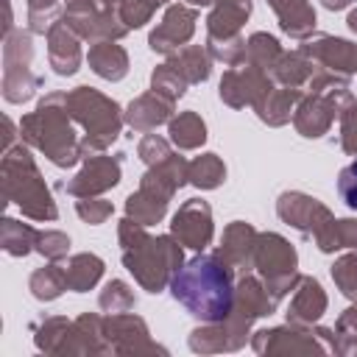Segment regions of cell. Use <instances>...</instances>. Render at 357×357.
Masks as SVG:
<instances>
[{
	"label": "cell",
	"instance_id": "cell-1",
	"mask_svg": "<svg viewBox=\"0 0 357 357\" xmlns=\"http://www.w3.org/2000/svg\"><path fill=\"white\" fill-rule=\"evenodd\" d=\"M170 293L201 324L223 321L234 304V271L218 254H198L176 271Z\"/></svg>",
	"mask_w": 357,
	"mask_h": 357
},
{
	"label": "cell",
	"instance_id": "cell-2",
	"mask_svg": "<svg viewBox=\"0 0 357 357\" xmlns=\"http://www.w3.org/2000/svg\"><path fill=\"white\" fill-rule=\"evenodd\" d=\"M123 265L148 293H162L184 265V245L173 234H148L145 226L123 218L117 226Z\"/></svg>",
	"mask_w": 357,
	"mask_h": 357
},
{
	"label": "cell",
	"instance_id": "cell-3",
	"mask_svg": "<svg viewBox=\"0 0 357 357\" xmlns=\"http://www.w3.org/2000/svg\"><path fill=\"white\" fill-rule=\"evenodd\" d=\"M73 117L67 112V92H47L33 112L20 120V137L56 167H73L81 156V139L75 137Z\"/></svg>",
	"mask_w": 357,
	"mask_h": 357
},
{
	"label": "cell",
	"instance_id": "cell-4",
	"mask_svg": "<svg viewBox=\"0 0 357 357\" xmlns=\"http://www.w3.org/2000/svg\"><path fill=\"white\" fill-rule=\"evenodd\" d=\"M0 184H3V201L14 204L25 218L47 223L59 218L56 201L50 195V187L45 184L28 142L22 145H11L8 151H3V162H0Z\"/></svg>",
	"mask_w": 357,
	"mask_h": 357
},
{
	"label": "cell",
	"instance_id": "cell-5",
	"mask_svg": "<svg viewBox=\"0 0 357 357\" xmlns=\"http://www.w3.org/2000/svg\"><path fill=\"white\" fill-rule=\"evenodd\" d=\"M67 112L70 117L86 131L81 139V156L103 153L117 137L126 123V112H120L117 100L106 98L92 86H75L67 92Z\"/></svg>",
	"mask_w": 357,
	"mask_h": 357
},
{
	"label": "cell",
	"instance_id": "cell-6",
	"mask_svg": "<svg viewBox=\"0 0 357 357\" xmlns=\"http://www.w3.org/2000/svg\"><path fill=\"white\" fill-rule=\"evenodd\" d=\"M254 271L257 276L265 282L268 293L282 301L287 293L296 290L301 273H298V254L290 245V240H284L276 231H262L257 234V245H254Z\"/></svg>",
	"mask_w": 357,
	"mask_h": 357
},
{
	"label": "cell",
	"instance_id": "cell-7",
	"mask_svg": "<svg viewBox=\"0 0 357 357\" xmlns=\"http://www.w3.org/2000/svg\"><path fill=\"white\" fill-rule=\"evenodd\" d=\"M33 42L31 31H11L3 36V98L8 103H25L42 86V78L31 70Z\"/></svg>",
	"mask_w": 357,
	"mask_h": 357
},
{
	"label": "cell",
	"instance_id": "cell-8",
	"mask_svg": "<svg viewBox=\"0 0 357 357\" xmlns=\"http://www.w3.org/2000/svg\"><path fill=\"white\" fill-rule=\"evenodd\" d=\"M351 100L354 98H351L349 86H335V89H326V92L301 95V100L296 103V112H293V126L301 137L318 139L332 128L335 117H340V112Z\"/></svg>",
	"mask_w": 357,
	"mask_h": 357
},
{
	"label": "cell",
	"instance_id": "cell-9",
	"mask_svg": "<svg viewBox=\"0 0 357 357\" xmlns=\"http://www.w3.org/2000/svg\"><path fill=\"white\" fill-rule=\"evenodd\" d=\"M64 22L86 42L123 39L128 33L120 11H103L98 0H64Z\"/></svg>",
	"mask_w": 357,
	"mask_h": 357
},
{
	"label": "cell",
	"instance_id": "cell-10",
	"mask_svg": "<svg viewBox=\"0 0 357 357\" xmlns=\"http://www.w3.org/2000/svg\"><path fill=\"white\" fill-rule=\"evenodd\" d=\"M276 81L271 78V73L248 64V61H240L234 67H229L220 78V86H218V95L226 106L231 109H245V106H254Z\"/></svg>",
	"mask_w": 357,
	"mask_h": 357
},
{
	"label": "cell",
	"instance_id": "cell-11",
	"mask_svg": "<svg viewBox=\"0 0 357 357\" xmlns=\"http://www.w3.org/2000/svg\"><path fill=\"white\" fill-rule=\"evenodd\" d=\"M103 335L114 354H167V349L151 340L148 324L134 312H109L103 318Z\"/></svg>",
	"mask_w": 357,
	"mask_h": 357
},
{
	"label": "cell",
	"instance_id": "cell-12",
	"mask_svg": "<svg viewBox=\"0 0 357 357\" xmlns=\"http://www.w3.org/2000/svg\"><path fill=\"white\" fill-rule=\"evenodd\" d=\"M251 349L257 354H312V351H326L321 337L315 335L312 326H271L259 329L251 335Z\"/></svg>",
	"mask_w": 357,
	"mask_h": 357
},
{
	"label": "cell",
	"instance_id": "cell-13",
	"mask_svg": "<svg viewBox=\"0 0 357 357\" xmlns=\"http://www.w3.org/2000/svg\"><path fill=\"white\" fill-rule=\"evenodd\" d=\"M248 335H251V324L243 321L240 315L229 312L223 321H212V324H204V326L192 329L187 343L198 354H220V351L243 349Z\"/></svg>",
	"mask_w": 357,
	"mask_h": 357
},
{
	"label": "cell",
	"instance_id": "cell-14",
	"mask_svg": "<svg viewBox=\"0 0 357 357\" xmlns=\"http://www.w3.org/2000/svg\"><path fill=\"white\" fill-rule=\"evenodd\" d=\"M276 215L287 226H293L296 231H301L304 237H315L335 218L326 204H321L318 198H312L307 192H298V190H287V192L279 195Z\"/></svg>",
	"mask_w": 357,
	"mask_h": 357
},
{
	"label": "cell",
	"instance_id": "cell-15",
	"mask_svg": "<svg viewBox=\"0 0 357 357\" xmlns=\"http://www.w3.org/2000/svg\"><path fill=\"white\" fill-rule=\"evenodd\" d=\"M170 234L192 251H204L212 237H215V223H212V206L204 198H190L178 206V212L170 220Z\"/></svg>",
	"mask_w": 357,
	"mask_h": 357
},
{
	"label": "cell",
	"instance_id": "cell-16",
	"mask_svg": "<svg viewBox=\"0 0 357 357\" xmlns=\"http://www.w3.org/2000/svg\"><path fill=\"white\" fill-rule=\"evenodd\" d=\"M298 50L307 53L321 70H329L335 75L351 78L357 73V42L329 33H312L298 45Z\"/></svg>",
	"mask_w": 357,
	"mask_h": 357
},
{
	"label": "cell",
	"instance_id": "cell-17",
	"mask_svg": "<svg viewBox=\"0 0 357 357\" xmlns=\"http://www.w3.org/2000/svg\"><path fill=\"white\" fill-rule=\"evenodd\" d=\"M195 22H198V11L187 3H173L165 8L162 22L151 31L148 36V47L159 56H170L178 47H184L192 33H195Z\"/></svg>",
	"mask_w": 357,
	"mask_h": 357
},
{
	"label": "cell",
	"instance_id": "cell-18",
	"mask_svg": "<svg viewBox=\"0 0 357 357\" xmlns=\"http://www.w3.org/2000/svg\"><path fill=\"white\" fill-rule=\"evenodd\" d=\"M123 176L120 167V156H106V153H95L84 159V167L64 184V190L73 198H92V195H103L106 190L117 187Z\"/></svg>",
	"mask_w": 357,
	"mask_h": 357
},
{
	"label": "cell",
	"instance_id": "cell-19",
	"mask_svg": "<svg viewBox=\"0 0 357 357\" xmlns=\"http://www.w3.org/2000/svg\"><path fill=\"white\" fill-rule=\"evenodd\" d=\"M276 307H279V301L268 293L265 282H262L257 273L245 271V273L237 279V284H234V304H231V312H234V315H240L243 321L254 324L257 318L273 315Z\"/></svg>",
	"mask_w": 357,
	"mask_h": 357
},
{
	"label": "cell",
	"instance_id": "cell-20",
	"mask_svg": "<svg viewBox=\"0 0 357 357\" xmlns=\"http://www.w3.org/2000/svg\"><path fill=\"white\" fill-rule=\"evenodd\" d=\"M47 61L56 75H75L84 53H81V36L64 22V17L47 31Z\"/></svg>",
	"mask_w": 357,
	"mask_h": 357
},
{
	"label": "cell",
	"instance_id": "cell-21",
	"mask_svg": "<svg viewBox=\"0 0 357 357\" xmlns=\"http://www.w3.org/2000/svg\"><path fill=\"white\" fill-rule=\"evenodd\" d=\"M257 229L245 220H231L223 229V240L218 245V257L231 268V271H251L254 268V245H257Z\"/></svg>",
	"mask_w": 357,
	"mask_h": 357
},
{
	"label": "cell",
	"instance_id": "cell-22",
	"mask_svg": "<svg viewBox=\"0 0 357 357\" xmlns=\"http://www.w3.org/2000/svg\"><path fill=\"white\" fill-rule=\"evenodd\" d=\"M109 351L112 346L103 335V318L95 312H81L73 321L59 354H109Z\"/></svg>",
	"mask_w": 357,
	"mask_h": 357
},
{
	"label": "cell",
	"instance_id": "cell-23",
	"mask_svg": "<svg viewBox=\"0 0 357 357\" xmlns=\"http://www.w3.org/2000/svg\"><path fill=\"white\" fill-rule=\"evenodd\" d=\"M326 304H329V298H326L321 282L312 279V276H301L298 284H296V290H293L290 307H287V324L312 326L326 312Z\"/></svg>",
	"mask_w": 357,
	"mask_h": 357
},
{
	"label": "cell",
	"instance_id": "cell-24",
	"mask_svg": "<svg viewBox=\"0 0 357 357\" xmlns=\"http://www.w3.org/2000/svg\"><path fill=\"white\" fill-rule=\"evenodd\" d=\"M184 184H190V162L184 156H178V153H170L165 162L148 167L142 173V178H139V187L142 190H151V192H156V195H162L167 201Z\"/></svg>",
	"mask_w": 357,
	"mask_h": 357
},
{
	"label": "cell",
	"instance_id": "cell-25",
	"mask_svg": "<svg viewBox=\"0 0 357 357\" xmlns=\"http://www.w3.org/2000/svg\"><path fill=\"white\" fill-rule=\"evenodd\" d=\"M173 112H176V103L151 89V92H145V95H139V98H134V100L128 103V109H126V123H128L134 131L148 134V131H153L156 126L170 123Z\"/></svg>",
	"mask_w": 357,
	"mask_h": 357
},
{
	"label": "cell",
	"instance_id": "cell-26",
	"mask_svg": "<svg viewBox=\"0 0 357 357\" xmlns=\"http://www.w3.org/2000/svg\"><path fill=\"white\" fill-rule=\"evenodd\" d=\"M251 17V0H215L206 17L209 39H231L240 36V28Z\"/></svg>",
	"mask_w": 357,
	"mask_h": 357
},
{
	"label": "cell",
	"instance_id": "cell-27",
	"mask_svg": "<svg viewBox=\"0 0 357 357\" xmlns=\"http://www.w3.org/2000/svg\"><path fill=\"white\" fill-rule=\"evenodd\" d=\"M268 6L273 8L282 33L290 39L304 42L315 33V8L310 0H268Z\"/></svg>",
	"mask_w": 357,
	"mask_h": 357
},
{
	"label": "cell",
	"instance_id": "cell-28",
	"mask_svg": "<svg viewBox=\"0 0 357 357\" xmlns=\"http://www.w3.org/2000/svg\"><path fill=\"white\" fill-rule=\"evenodd\" d=\"M89 70L103 81H123L128 75V53L117 39H100L89 45Z\"/></svg>",
	"mask_w": 357,
	"mask_h": 357
},
{
	"label": "cell",
	"instance_id": "cell-29",
	"mask_svg": "<svg viewBox=\"0 0 357 357\" xmlns=\"http://www.w3.org/2000/svg\"><path fill=\"white\" fill-rule=\"evenodd\" d=\"M301 95H304L301 89H290V86L273 84L251 109L257 112V117H259L265 126L279 128V126H284V123L293 120V112H296V103L301 100Z\"/></svg>",
	"mask_w": 357,
	"mask_h": 357
},
{
	"label": "cell",
	"instance_id": "cell-30",
	"mask_svg": "<svg viewBox=\"0 0 357 357\" xmlns=\"http://www.w3.org/2000/svg\"><path fill=\"white\" fill-rule=\"evenodd\" d=\"M167 64L187 84H204L212 75V56H209L206 45H184L167 56Z\"/></svg>",
	"mask_w": 357,
	"mask_h": 357
},
{
	"label": "cell",
	"instance_id": "cell-31",
	"mask_svg": "<svg viewBox=\"0 0 357 357\" xmlns=\"http://www.w3.org/2000/svg\"><path fill=\"white\" fill-rule=\"evenodd\" d=\"M315 70H318V64H315L307 53H301V50L296 47V50H284V53L279 56V61H276L271 78H273L279 86L301 89V86L310 84V78L315 75Z\"/></svg>",
	"mask_w": 357,
	"mask_h": 357
},
{
	"label": "cell",
	"instance_id": "cell-32",
	"mask_svg": "<svg viewBox=\"0 0 357 357\" xmlns=\"http://www.w3.org/2000/svg\"><path fill=\"white\" fill-rule=\"evenodd\" d=\"M167 134L178 151H195L206 142V123L198 112H178L170 117Z\"/></svg>",
	"mask_w": 357,
	"mask_h": 357
},
{
	"label": "cell",
	"instance_id": "cell-33",
	"mask_svg": "<svg viewBox=\"0 0 357 357\" xmlns=\"http://www.w3.org/2000/svg\"><path fill=\"white\" fill-rule=\"evenodd\" d=\"M103 268H106V265H103V259H100L98 254H89V251H84V254H73V257L64 262L67 287L75 290V293H86V290H92V287L100 282Z\"/></svg>",
	"mask_w": 357,
	"mask_h": 357
},
{
	"label": "cell",
	"instance_id": "cell-34",
	"mask_svg": "<svg viewBox=\"0 0 357 357\" xmlns=\"http://www.w3.org/2000/svg\"><path fill=\"white\" fill-rule=\"evenodd\" d=\"M167 204H170L167 198H162V195H156L151 190L137 187V192H131L126 198V218H131L139 226H153V223H159L165 218Z\"/></svg>",
	"mask_w": 357,
	"mask_h": 357
},
{
	"label": "cell",
	"instance_id": "cell-35",
	"mask_svg": "<svg viewBox=\"0 0 357 357\" xmlns=\"http://www.w3.org/2000/svg\"><path fill=\"white\" fill-rule=\"evenodd\" d=\"M28 290H31V296H33L36 301H53V298H59L64 290H70V287H67L64 265L47 262V265H42V268H36V271L31 273V279H28Z\"/></svg>",
	"mask_w": 357,
	"mask_h": 357
},
{
	"label": "cell",
	"instance_id": "cell-36",
	"mask_svg": "<svg viewBox=\"0 0 357 357\" xmlns=\"http://www.w3.org/2000/svg\"><path fill=\"white\" fill-rule=\"evenodd\" d=\"M315 245L324 254L340 251V248H357V218H332L318 234H315Z\"/></svg>",
	"mask_w": 357,
	"mask_h": 357
},
{
	"label": "cell",
	"instance_id": "cell-37",
	"mask_svg": "<svg viewBox=\"0 0 357 357\" xmlns=\"http://www.w3.org/2000/svg\"><path fill=\"white\" fill-rule=\"evenodd\" d=\"M36 234L39 231L33 226L14 218H3L0 223V245L11 257H28L31 251H36Z\"/></svg>",
	"mask_w": 357,
	"mask_h": 357
},
{
	"label": "cell",
	"instance_id": "cell-38",
	"mask_svg": "<svg viewBox=\"0 0 357 357\" xmlns=\"http://www.w3.org/2000/svg\"><path fill=\"white\" fill-rule=\"evenodd\" d=\"M282 53L284 50H282V45H279L276 36H271L265 31H257V33H251L245 39L243 61H248V64H254V67H259L265 73H273V67H276V61H279Z\"/></svg>",
	"mask_w": 357,
	"mask_h": 357
},
{
	"label": "cell",
	"instance_id": "cell-39",
	"mask_svg": "<svg viewBox=\"0 0 357 357\" xmlns=\"http://www.w3.org/2000/svg\"><path fill=\"white\" fill-rule=\"evenodd\" d=\"M226 181V165L218 153H201L190 162V184L198 190H218Z\"/></svg>",
	"mask_w": 357,
	"mask_h": 357
},
{
	"label": "cell",
	"instance_id": "cell-40",
	"mask_svg": "<svg viewBox=\"0 0 357 357\" xmlns=\"http://www.w3.org/2000/svg\"><path fill=\"white\" fill-rule=\"evenodd\" d=\"M70 326H73V321L64 318V315H50L45 321H39L36 329H33L36 349L45 351V354H59L61 351V343H64V337L70 332Z\"/></svg>",
	"mask_w": 357,
	"mask_h": 357
},
{
	"label": "cell",
	"instance_id": "cell-41",
	"mask_svg": "<svg viewBox=\"0 0 357 357\" xmlns=\"http://www.w3.org/2000/svg\"><path fill=\"white\" fill-rule=\"evenodd\" d=\"M98 304H100V310H103L106 315H109V312H128V310L137 307V296H134V290H131L128 282L112 279V282H106V287L100 290Z\"/></svg>",
	"mask_w": 357,
	"mask_h": 357
},
{
	"label": "cell",
	"instance_id": "cell-42",
	"mask_svg": "<svg viewBox=\"0 0 357 357\" xmlns=\"http://www.w3.org/2000/svg\"><path fill=\"white\" fill-rule=\"evenodd\" d=\"M187 86H190V84H187V81H184L167 61H165V64H156V70L151 73V89L159 92L162 98L173 100V103L187 92Z\"/></svg>",
	"mask_w": 357,
	"mask_h": 357
},
{
	"label": "cell",
	"instance_id": "cell-43",
	"mask_svg": "<svg viewBox=\"0 0 357 357\" xmlns=\"http://www.w3.org/2000/svg\"><path fill=\"white\" fill-rule=\"evenodd\" d=\"M28 6V31L47 36V31L61 20L59 17V0H25Z\"/></svg>",
	"mask_w": 357,
	"mask_h": 357
},
{
	"label": "cell",
	"instance_id": "cell-44",
	"mask_svg": "<svg viewBox=\"0 0 357 357\" xmlns=\"http://www.w3.org/2000/svg\"><path fill=\"white\" fill-rule=\"evenodd\" d=\"M332 279L337 284V290L346 296V298H354L357 301V248H351L349 254L337 257L335 265H332Z\"/></svg>",
	"mask_w": 357,
	"mask_h": 357
},
{
	"label": "cell",
	"instance_id": "cell-45",
	"mask_svg": "<svg viewBox=\"0 0 357 357\" xmlns=\"http://www.w3.org/2000/svg\"><path fill=\"white\" fill-rule=\"evenodd\" d=\"M167 0H120V17L123 22L131 28H142L145 22H151V17L156 14V8H162Z\"/></svg>",
	"mask_w": 357,
	"mask_h": 357
},
{
	"label": "cell",
	"instance_id": "cell-46",
	"mask_svg": "<svg viewBox=\"0 0 357 357\" xmlns=\"http://www.w3.org/2000/svg\"><path fill=\"white\" fill-rule=\"evenodd\" d=\"M206 50L215 61H223L226 67H234V64L243 61L245 39L243 36H231V39H209L206 36Z\"/></svg>",
	"mask_w": 357,
	"mask_h": 357
},
{
	"label": "cell",
	"instance_id": "cell-47",
	"mask_svg": "<svg viewBox=\"0 0 357 357\" xmlns=\"http://www.w3.org/2000/svg\"><path fill=\"white\" fill-rule=\"evenodd\" d=\"M36 251L47 259V262H59L67 257L70 251V237L59 229H45L36 234Z\"/></svg>",
	"mask_w": 357,
	"mask_h": 357
},
{
	"label": "cell",
	"instance_id": "cell-48",
	"mask_svg": "<svg viewBox=\"0 0 357 357\" xmlns=\"http://www.w3.org/2000/svg\"><path fill=\"white\" fill-rule=\"evenodd\" d=\"M112 212H114L112 201H103V198H98V195H92V198H78V201H75V215H78L84 223H89V226L106 223V220L112 218Z\"/></svg>",
	"mask_w": 357,
	"mask_h": 357
},
{
	"label": "cell",
	"instance_id": "cell-49",
	"mask_svg": "<svg viewBox=\"0 0 357 357\" xmlns=\"http://www.w3.org/2000/svg\"><path fill=\"white\" fill-rule=\"evenodd\" d=\"M170 153H173V151H170V142H167L165 137H159V134H145V137L139 139V145H137V156H139L148 167L165 162Z\"/></svg>",
	"mask_w": 357,
	"mask_h": 357
},
{
	"label": "cell",
	"instance_id": "cell-50",
	"mask_svg": "<svg viewBox=\"0 0 357 357\" xmlns=\"http://www.w3.org/2000/svg\"><path fill=\"white\" fill-rule=\"evenodd\" d=\"M340 148L349 156H357V100L340 112Z\"/></svg>",
	"mask_w": 357,
	"mask_h": 357
},
{
	"label": "cell",
	"instance_id": "cell-51",
	"mask_svg": "<svg viewBox=\"0 0 357 357\" xmlns=\"http://www.w3.org/2000/svg\"><path fill=\"white\" fill-rule=\"evenodd\" d=\"M337 195L349 209L357 212V159L337 173Z\"/></svg>",
	"mask_w": 357,
	"mask_h": 357
},
{
	"label": "cell",
	"instance_id": "cell-52",
	"mask_svg": "<svg viewBox=\"0 0 357 357\" xmlns=\"http://www.w3.org/2000/svg\"><path fill=\"white\" fill-rule=\"evenodd\" d=\"M335 329H349V332H357V301H354L349 310H343V312H340V318H337Z\"/></svg>",
	"mask_w": 357,
	"mask_h": 357
},
{
	"label": "cell",
	"instance_id": "cell-53",
	"mask_svg": "<svg viewBox=\"0 0 357 357\" xmlns=\"http://www.w3.org/2000/svg\"><path fill=\"white\" fill-rule=\"evenodd\" d=\"M3 123H6V139H3V151H8V148L14 145V137H17V134H14V123H11L8 117H6Z\"/></svg>",
	"mask_w": 357,
	"mask_h": 357
},
{
	"label": "cell",
	"instance_id": "cell-54",
	"mask_svg": "<svg viewBox=\"0 0 357 357\" xmlns=\"http://www.w3.org/2000/svg\"><path fill=\"white\" fill-rule=\"evenodd\" d=\"M324 3V8H329V11H343L351 0H321Z\"/></svg>",
	"mask_w": 357,
	"mask_h": 357
},
{
	"label": "cell",
	"instance_id": "cell-55",
	"mask_svg": "<svg viewBox=\"0 0 357 357\" xmlns=\"http://www.w3.org/2000/svg\"><path fill=\"white\" fill-rule=\"evenodd\" d=\"M103 11H117L120 8V0H98Z\"/></svg>",
	"mask_w": 357,
	"mask_h": 357
},
{
	"label": "cell",
	"instance_id": "cell-56",
	"mask_svg": "<svg viewBox=\"0 0 357 357\" xmlns=\"http://www.w3.org/2000/svg\"><path fill=\"white\" fill-rule=\"evenodd\" d=\"M346 25H349V28H351V31L357 33V8H354V11L349 14V20H346Z\"/></svg>",
	"mask_w": 357,
	"mask_h": 357
},
{
	"label": "cell",
	"instance_id": "cell-57",
	"mask_svg": "<svg viewBox=\"0 0 357 357\" xmlns=\"http://www.w3.org/2000/svg\"><path fill=\"white\" fill-rule=\"evenodd\" d=\"M187 6H192V8H198V6H212L215 0H184Z\"/></svg>",
	"mask_w": 357,
	"mask_h": 357
}]
</instances>
